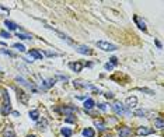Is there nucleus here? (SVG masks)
Returning <instances> with one entry per match:
<instances>
[{"label":"nucleus","instance_id":"1","mask_svg":"<svg viewBox=\"0 0 164 137\" xmlns=\"http://www.w3.org/2000/svg\"><path fill=\"white\" fill-rule=\"evenodd\" d=\"M3 98H4V101H3V105H1V113L3 115H8V113L11 112V105H10L8 94L6 91H3Z\"/></svg>","mask_w":164,"mask_h":137},{"label":"nucleus","instance_id":"2","mask_svg":"<svg viewBox=\"0 0 164 137\" xmlns=\"http://www.w3.org/2000/svg\"><path fill=\"white\" fill-rule=\"evenodd\" d=\"M97 46L102 50H107V52H111V50H115L117 46L115 45H112V43H109V42H105V41H98L97 42Z\"/></svg>","mask_w":164,"mask_h":137},{"label":"nucleus","instance_id":"3","mask_svg":"<svg viewBox=\"0 0 164 137\" xmlns=\"http://www.w3.org/2000/svg\"><path fill=\"white\" fill-rule=\"evenodd\" d=\"M151 133H153V129L146 127V126L138 127V130H136V134H139V136H147V134H151Z\"/></svg>","mask_w":164,"mask_h":137},{"label":"nucleus","instance_id":"4","mask_svg":"<svg viewBox=\"0 0 164 137\" xmlns=\"http://www.w3.org/2000/svg\"><path fill=\"white\" fill-rule=\"evenodd\" d=\"M118 134L121 137H131L132 136V130L129 129V127H126V126H124V127H119L118 129Z\"/></svg>","mask_w":164,"mask_h":137},{"label":"nucleus","instance_id":"5","mask_svg":"<svg viewBox=\"0 0 164 137\" xmlns=\"http://www.w3.org/2000/svg\"><path fill=\"white\" fill-rule=\"evenodd\" d=\"M112 109H114V112L117 113V115L125 113V108H124V105L121 104V102H115V104L112 105Z\"/></svg>","mask_w":164,"mask_h":137},{"label":"nucleus","instance_id":"6","mask_svg":"<svg viewBox=\"0 0 164 137\" xmlns=\"http://www.w3.org/2000/svg\"><path fill=\"white\" fill-rule=\"evenodd\" d=\"M79 53H83V55H91L93 53V50L88 48V46H84V45H79L77 48H76Z\"/></svg>","mask_w":164,"mask_h":137},{"label":"nucleus","instance_id":"7","mask_svg":"<svg viewBox=\"0 0 164 137\" xmlns=\"http://www.w3.org/2000/svg\"><path fill=\"white\" fill-rule=\"evenodd\" d=\"M125 104L128 108H133V106H136V104H138V98L136 97H128L125 101Z\"/></svg>","mask_w":164,"mask_h":137},{"label":"nucleus","instance_id":"8","mask_svg":"<svg viewBox=\"0 0 164 137\" xmlns=\"http://www.w3.org/2000/svg\"><path fill=\"white\" fill-rule=\"evenodd\" d=\"M69 67H70L73 72H81V69H83V63H80V62H72L69 63Z\"/></svg>","mask_w":164,"mask_h":137},{"label":"nucleus","instance_id":"9","mask_svg":"<svg viewBox=\"0 0 164 137\" xmlns=\"http://www.w3.org/2000/svg\"><path fill=\"white\" fill-rule=\"evenodd\" d=\"M14 136H16V134H14L13 127H11V126H6V129L3 131V137H14Z\"/></svg>","mask_w":164,"mask_h":137},{"label":"nucleus","instance_id":"10","mask_svg":"<svg viewBox=\"0 0 164 137\" xmlns=\"http://www.w3.org/2000/svg\"><path fill=\"white\" fill-rule=\"evenodd\" d=\"M30 56L35 57V59H38V60H41V59H42V53L38 52L37 49H31V50H30Z\"/></svg>","mask_w":164,"mask_h":137},{"label":"nucleus","instance_id":"11","mask_svg":"<svg viewBox=\"0 0 164 137\" xmlns=\"http://www.w3.org/2000/svg\"><path fill=\"white\" fill-rule=\"evenodd\" d=\"M154 125H156L157 129H163V127H164L163 118H156V119H154Z\"/></svg>","mask_w":164,"mask_h":137},{"label":"nucleus","instance_id":"12","mask_svg":"<svg viewBox=\"0 0 164 137\" xmlns=\"http://www.w3.org/2000/svg\"><path fill=\"white\" fill-rule=\"evenodd\" d=\"M4 24H6V27H7L8 30H11V31L17 30V24H16V23H13V21H8V20H6V21H4Z\"/></svg>","mask_w":164,"mask_h":137},{"label":"nucleus","instance_id":"13","mask_svg":"<svg viewBox=\"0 0 164 137\" xmlns=\"http://www.w3.org/2000/svg\"><path fill=\"white\" fill-rule=\"evenodd\" d=\"M135 21L138 23V25H139V28H140V30L146 31V24H145V23H143V21H142V20L138 16H135Z\"/></svg>","mask_w":164,"mask_h":137},{"label":"nucleus","instance_id":"14","mask_svg":"<svg viewBox=\"0 0 164 137\" xmlns=\"http://www.w3.org/2000/svg\"><path fill=\"white\" fill-rule=\"evenodd\" d=\"M83 136L84 137H94V130L90 129V127H87V129L83 130Z\"/></svg>","mask_w":164,"mask_h":137},{"label":"nucleus","instance_id":"15","mask_svg":"<svg viewBox=\"0 0 164 137\" xmlns=\"http://www.w3.org/2000/svg\"><path fill=\"white\" fill-rule=\"evenodd\" d=\"M30 118H31L32 120H38L39 112L37 111V109H34V111H30Z\"/></svg>","mask_w":164,"mask_h":137},{"label":"nucleus","instance_id":"16","mask_svg":"<svg viewBox=\"0 0 164 137\" xmlns=\"http://www.w3.org/2000/svg\"><path fill=\"white\" fill-rule=\"evenodd\" d=\"M93 106H94V101H93V99H86V102H84V108H86L87 111H90Z\"/></svg>","mask_w":164,"mask_h":137},{"label":"nucleus","instance_id":"17","mask_svg":"<svg viewBox=\"0 0 164 137\" xmlns=\"http://www.w3.org/2000/svg\"><path fill=\"white\" fill-rule=\"evenodd\" d=\"M62 134L65 137H70L72 136V130L69 129V127H63V129H62Z\"/></svg>","mask_w":164,"mask_h":137},{"label":"nucleus","instance_id":"18","mask_svg":"<svg viewBox=\"0 0 164 137\" xmlns=\"http://www.w3.org/2000/svg\"><path fill=\"white\" fill-rule=\"evenodd\" d=\"M17 36L18 38H21V39H31L32 38V35H28V34H17Z\"/></svg>","mask_w":164,"mask_h":137},{"label":"nucleus","instance_id":"19","mask_svg":"<svg viewBox=\"0 0 164 137\" xmlns=\"http://www.w3.org/2000/svg\"><path fill=\"white\" fill-rule=\"evenodd\" d=\"M63 112L67 113V115H72V112H76V108H74V106H70V108H65V109H63Z\"/></svg>","mask_w":164,"mask_h":137},{"label":"nucleus","instance_id":"20","mask_svg":"<svg viewBox=\"0 0 164 137\" xmlns=\"http://www.w3.org/2000/svg\"><path fill=\"white\" fill-rule=\"evenodd\" d=\"M95 126H97V129L98 130H104L105 127H104V123H102L101 120H95Z\"/></svg>","mask_w":164,"mask_h":137},{"label":"nucleus","instance_id":"21","mask_svg":"<svg viewBox=\"0 0 164 137\" xmlns=\"http://www.w3.org/2000/svg\"><path fill=\"white\" fill-rule=\"evenodd\" d=\"M66 122H67V123H74V122H76V118H74L73 115H67V118H66Z\"/></svg>","mask_w":164,"mask_h":137},{"label":"nucleus","instance_id":"22","mask_svg":"<svg viewBox=\"0 0 164 137\" xmlns=\"http://www.w3.org/2000/svg\"><path fill=\"white\" fill-rule=\"evenodd\" d=\"M14 48H16L17 50H20V52H24V50H25L24 45H20V43H16V45H14Z\"/></svg>","mask_w":164,"mask_h":137},{"label":"nucleus","instance_id":"23","mask_svg":"<svg viewBox=\"0 0 164 137\" xmlns=\"http://www.w3.org/2000/svg\"><path fill=\"white\" fill-rule=\"evenodd\" d=\"M18 98H21V101H23V102H27V99H28L27 95H24V92H20V94H18Z\"/></svg>","mask_w":164,"mask_h":137},{"label":"nucleus","instance_id":"24","mask_svg":"<svg viewBox=\"0 0 164 137\" xmlns=\"http://www.w3.org/2000/svg\"><path fill=\"white\" fill-rule=\"evenodd\" d=\"M45 126H47V120L39 122L38 125H37V127H39V129H45Z\"/></svg>","mask_w":164,"mask_h":137},{"label":"nucleus","instance_id":"25","mask_svg":"<svg viewBox=\"0 0 164 137\" xmlns=\"http://www.w3.org/2000/svg\"><path fill=\"white\" fill-rule=\"evenodd\" d=\"M135 115H136V116H145V115H146V112H145V111H136V112H135Z\"/></svg>","mask_w":164,"mask_h":137},{"label":"nucleus","instance_id":"26","mask_svg":"<svg viewBox=\"0 0 164 137\" xmlns=\"http://www.w3.org/2000/svg\"><path fill=\"white\" fill-rule=\"evenodd\" d=\"M0 35H1L3 38H10V34L6 32V31H1V32H0Z\"/></svg>","mask_w":164,"mask_h":137},{"label":"nucleus","instance_id":"27","mask_svg":"<svg viewBox=\"0 0 164 137\" xmlns=\"http://www.w3.org/2000/svg\"><path fill=\"white\" fill-rule=\"evenodd\" d=\"M112 67H114L112 63H107V65H105V69H107V70H112Z\"/></svg>","mask_w":164,"mask_h":137},{"label":"nucleus","instance_id":"28","mask_svg":"<svg viewBox=\"0 0 164 137\" xmlns=\"http://www.w3.org/2000/svg\"><path fill=\"white\" fill-rule=\"evenodd\" d=\"M111 62H112V65H117V63H118L117 57H112V59H111Z\"/></svg>","mask_w":164,"mask_h":137},{"label":"nucleus","instance_id":"29","mask_svg":"<svg viewBox=\"0 0 164 137\" xmlns=\"http://www.w3.org/2000/svg\"><path fill=\"white\" fill-rule=\"evenodd\" d=\"M100 109H102V111H105V109H107V106H105V104H100Z\"/></svg>","mask_w":164,"mask_h":137},{"label":"nucleus","instance_id":"30","mask_svg":"<svg viewBox=\"0 0 164 137\" xmlns=\"http://www.w3.org/2000/svg\"><path fill=\"white\" fill-rule=\"evenodd\" d=\"M105 97H107V98H112V97H114V94H111V92H107V94H105Z\"/></svg>","mask_w":164,"mask_h":137},{"label":"nucleus","instance_id":"31","mask_svg":"<svg viewBox=\"0 0 164 137\" xmlns=\"http://www.w3.org/2000/svg\"><path fill=\"white\" fill-rule=\"evenodd\" d=\"M27 137H35V136H34V134H28V136H27Z\"/></svg>","mask_w":164,"mask_h":137},{"label":"nucleus","instance_id":"32","mask_svg":"<svg viewBox=\"0 0 164 137\" xmlns=\"http://www.w3.org/2000/svg\"><path fill=\"white\" fill-rule=\"evenodd\" d=\"M105 137H112V136H111V134H108V136H105Z\"/></svg>","mask_w":164,"mask_h":137}]
</instances>
